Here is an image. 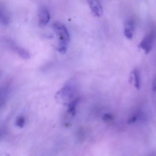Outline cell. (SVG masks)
Segmentation results:
<instances>
[{
  "label": "cell",
  "instance_id": "ba28073f",
  "mask_svg": "<svg viewBox=\"0 0 156 156\" xmlns=\"http://www.w3.org/2000/svg\"><path fill=\"white\" fill-rule=\"evenodd\" d=\"M17 126L20 128H23L25 124V119L23 116L19 117L16 121Z\"/></svg>",
  "mask_w": 156,
  "mask_h": 156
},
{
  "label": "cell",
  "instance_id": "3957f363",
  "mask_svg": "<svg viewBox=\"0 0 156 156\" xmlns=\"http://www.w3.org/2000/svg\"><path fill=\"white\" fill-rule=\"evenodd\" d=\"M91 11L94 16L99 17L103 13V9L99 0H88Z\"/></svg>",
  "mask_w": 156,
  "mask_h": 156
},
{
  "label": "cell",
  "instance_id": "277c9868",
  "mask_svg": "<svg viewBox=\"0 0 156 156\" xmlns=\"http://www.w3.org/2000/svg\"><path fill=\"white\" fill-rule=\"evenodd\" d=\"M39 25L40 27L46 25L50 20V14L45 8L41 9L39 13Z\"/></svg>",
  "mask_w": 156,
  "mask_h": 156
},
{
  "label": "cell",
  "instance_id": "7a4b0ae2",
  "mask_svg": "<svg viewBox=\"0 0 156 156\" xmlns=\"http://www.w3.org/2000/svg\"><path fill=\"white\" fill-rule=\"evenodd\" d=\"M156 33L152 31L144 37L139 45V47L144 50L146 54H147L152 50V43L156 36Z\"/></svg>",
  "mask_w": 156,
  "mask_h": 156
},
{
  "label": "cell",
  "instance_id": "8992f818",
  "mask_svg": "<svg viewBox=\"0 0 156 156\" xmlns=\"http://www.w3.org/2000/svg\"><path fill=\"white\" fill-rule=\"evenodd\" d=\"M135 79V86L137 89L139 90L140 87V77L139 72L138 69H135L132 71Z\"/></svg>",
  "mask_w": 156,
  "mask_h": 156
},
{
  "label": "cell",
  "instance_id": "5b68a950",
  "mask_svg": "<svg viewBox=\"0 0 156 156\" xmlns=\"http://www.w3.org/2000/svg\"><path fill=\"white\" fill-rule=\"evenodd\" d=\"M134 26L133 23L130 21H128L125 23L124 34L125 36L129 40H132L133 38Z\"/></svg>",
  "mask_w": 156,
  "mask_h": 156
},
{
  "label": "cell",
  "instance_id": "30bf717a",
  "mask_svg": "<svg viewBox=\"0 0 156 156\" xmlns=\"http://www.w3.org/2000/svg\"><path fill=\"white\" fill-rule=\"evenodd\" d=\"M112 119V116L111 115H109V114H105L104 116L103 120L104 121H111Z\"/></svg>",
  "mask_w": 156,
  "mask_h": 156
},
{
  "label": "cell",
  "instance_id": "52a82bcc",
  "mask_svg": "<svg viewBox=\"0 0 156 156\" xmlns=\"http://www.w3.org/2000/svg\"><path fill=\"white\" fill-rule=\"evenodd\" d=\"M17 52L18 54L21 56V57L24 59H28L30 58V55L27 50L22 48H18Z\"/></svg>",
  "mask_w": 156,
  "mask_h": 156
},
{
  "label": "cell",
  "instance_id": "6da1fadb",
  "mask_svg": "<svg viewBox=\"0 0 156 156\" xmlns=\"http://www.w3.org/2000/svg\"><path fill=\"white\" fill-rule=\"evenodd\" d=\"M53 29L59 37L58 50L64 54L67 52L68 44L70 41L69 33L66 26L61 23H55L53 25Z\"/></svg>",
  "mask_w": 156,
  "mask_h": 156
},
{
  "label": "cell",
  "instance_id": "9c48e42d",
  "mask_svg": "<svg viewBox=\"0 0 156 156\" xmlns=\"http://www.w3.org/2000/svg\"><path fill=\"white\" fill-rule=\"evenodd\" d=\"M138 116L137 115H133L132 116L130 117L128 119V123L129 124H131L132 123H134L136 121L137 119H138Z\"/></svg>",
  "mask_w": 156,
  "mask_h": 156
},
{
  "label": "cell",
  "instance_id": "8fae6325",
  "mask_svg": "<svg viewBox=\"0 0 156 156\" xmlns=\"http://www.w3.org/2000/svg\"><path fill=\"white\" fill-rule=\"evenodd\" d=\"M152 89L153 92H156V76L155 77L153 83H152Z\"/></svg>",
  "mask_w": 156,
  "mask_h": 156
}]
</instances>
